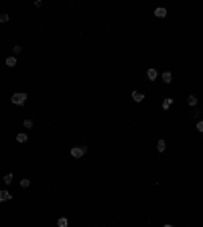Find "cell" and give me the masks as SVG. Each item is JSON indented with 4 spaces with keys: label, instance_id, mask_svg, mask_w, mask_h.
<instances>
[{
    "label": "cell",
    "instance_id": "cell-1",
    "mask_svg": "<svg viewBox=\"0 0 203 227\" xmlns=\"http://www.w3.org/2000/svg\"><path fill=\"white\" fill-rule=\"evenodd\" d=\"M27 94H22V91H16V94H12V97H10V101H12L14 106H25L27 104Z\"/></svg>",
    "mask_w": 203,
    "mask_h": 227
},
{
    "label": "cell",
    "instance_id": "cell-2",
    "mask_svg": "<svg viewBox=\"0 0 203 227\" xmlns=\"http://www.w3.org/2000/svg\"><path fill=\"white\" fill-rule=\"evenodd\" d=\"M85 152H88V146H71V150H69V154L73 158H81Z\"/></svg>",
    "mask_w": 203,
    "mask_h": 227
},
{
    "label": "cell",
    "instance_id": "cell-3",
    "mask_svg": "<svg viewBox=\"0 0 203 227\" xmlns=\"http://www.w3.org/2000/svg\"><path fill=\"white\" fill-rule=\"evenodd\" d=\"M155 16L156 18H165V16H167V8L165 6H156L155 8Z\"/></svg>",
    "mask_w": 203,
    "mask_h": 227
},
{
    "label": "cell",
    "instance_id": "cell-4",
    "mask_svg": "<svg viewBox=\"0 0 203 227\" xmlns=\"http://www.w3.org/2000/svg\"><path fill=\"white\" fill-rule=\"evenodd\" d=\"M130 97H132L136 104H142V101H144V94H140V91H132V94H130Z\"/></svg>",
    "mask_w": 203,
    "mask_h": 227
},
{
    "label": "cell",
    "instance_id": "cell-5",
    "mask_svg": "<svg viewBox=\"0 0 203 227\" xmlns=\"http://www.w3.org/2000/svg\"><path fill=\"white\" fill-rule=\"evenodd\" d=\"M146 77H148L150 81H155V79H158V71H156V69H152V67H150L148 71H146Z\"/></svg>",
    "mask_w": 203,
    "mask_h": 227
},
{
    "label": "cell",
    "instance_id": "cell-6",
    "mask_svg": "<svg viewBox=\"0 0 203 227\" xmlns=\"http://www.w3.org/2000/svg\"><path fill=\"white\" fill-rule=\"evenodd\" d=\"M10 199H12V193H10V191H6V189L0 191V201H10Z\"/></svg>",
    "mask_w": 203,
    "mask_h": 227
},
{
    "label": "cell",
    "instance_id": "cell-7",
    "mask_svg": "<svg viewBox=\"0 0 203 227\" xmlns=\"http://www.w3.org/2000/svg\"><path fill=\"white\" fill-rule=\"evenodd\" d=\"M16 142H18V144H25V142H28V134H25V132L16 134Z\"/></svg>",
    "mask_w": 203,
    "mask_h": 227
},
{
    "label": "cell",
    "instance_id": "cell-8",
    "mask_svg": "<svg viewBox=\"0 0 203 227\" xmlns=\"http://www.w3.org/2000/svg\"><path fill=\"white\" fill-rule=\"evenodd\" d=\"M161 79H162V83H171V81H173V73H171V71H165V73L161 75Z\"/></svg>",
    "mask_w": 203,
    "mask_h": 227
},
{
    "label": "cell",
    "instance_id": "cell-9",
    "mask_svg": "<svg viewBox=\"0 0 203 227\" xmlns=\"http://www.w3.org/2000/svg\"><path fill=\"white\" fill-rule=\"evenodd\" d=\"M156 150H158V152H165V150H167V142L162 140V138L156 142Z\"/></svg>",
    "mask_w": 203,
    "mask_h": 227
},
{
    "label": "cell",
    "instance_id": "cell-10",
    "mask_svg": "<svg viewBox=\"0 0 203 227\" xmlns=\"http://www.w3.org/2000/svg\"><path fill=\"white\" fill-rule=\"evenodd\" d=\"M67 225H69L67 217H59V219H57V227H67Z\"/></svg>",
    "mask_w": 203,
    "mask_h": 227
},
{
    "label": "cell",
    "instance_id": "cell-11",
    "mask_svg": "<svg viewBox=\"0 0 203 227\" xmlns=\"http://www.w3.org/2000/svg\"><path fill=\"white\" fill-rule=\"evenodd\" d=\"M171 106H173V97H165L162 100V110H169Z\"/></svg>",
    "mask_w": 203,
    "mask_h": 227
},
{
    "label": "cell",
    "instance_id": "cell-12",
    "mask_svg": "<svg viewBox=\"0 0 203 227\" xmlns=\"http://www.w3.org/2000/svg\"><path fill=\"white\" fill-rule=\"evenodd\" d=\"M2 180H4V185H10V183H12V180H14V174H12V173L4 174V179H2Z\"/></svg>",
    "mask_w": 203,
    "mask_h": 227
},
{
    "label": "cell",
    "instance_id": "cell-13",
    "mask_svg": "<svg viewBox=\"0 0 203 227\" xmlns=\"http://www.w3.org/2000/svg\"><path fill=\"white\" fill-rule=\"evenodd\" d=\"M14 65H16V57H14V55H10V57L6 59V67H14Z\"/></svg>",
    "mask_w": 203,
    "mask_h": 227
},
{
    "label": "cell",
    "instance_id": "cell-14",
    "mask_svg": "<svg viewBox=\"0 0 203 227\" xmlns=\"http://www.w3.org/2000/svg\"><path fill=\"white\" fill-rule=\"evenodd\" d=\"M187 104H189L191 107H195L197 106V97H195V95H189V97H187Z\"/></svg>",
    "mask_w": 203,
    "mask_h": 227
},
{
    "label": "cell",
    "instance_id": "cell-15",
    "mask_svg": "<svg viewBox=\"0 0 203 227\" xmlns=\"http://www.w3.org/2000/svg\"><path fill=\"white\" fill-rule=\"evenodd\" d=\"M8 20H10V14H8V12L0 14V22H8Z\"/></svg>",
    "mask_w": 203,
    "mask_h": 227
},
{
    "label": "cell",
    "instance_id": "cell-16",
    "mask_svg": "<svg viewBox=\"0 0 203 227\" xmlns=\"http://www.w3.org/2000/svg\"><path fill=\"white\" fill-rule=\"evenodd\" d=\"M20 187H22V189L31 187V179H22V180H20Z\"/></svg>",
    "mask_w": 203,
    "mask_h": 227
},
{
    "label": "cell",
    "instance_id": "cell-17",
    "mask_svg": "<svg viewBox=\"0 0 203 227\" xmlns=\"http://www.w3.org/2000/svg\"><path fill=\"white\" fill-rule=\"evenodd\" d=\"M22 126L27 128V130H31V128H33V120H28V118H27V120L22 122Z\"/></svg>",
    "mask_w": 203,
    "mask_h": 227
},
{
    "label": "cell",
    "instance_id": "cell-18",
    "mask_svg": "<svg viewBox=\"0 0 203 227\" xmlns=\"http://www.w3.org/2000/svg\"><path fill=\"white\" fill-rule=\"evenodd\" d=\"M12 53H14V55L22 53V47H20V45H14V47H12Z\"/></svg>",
    "mask_w": 203,
    "mask_h": 227
},
{
    "label": "cell",
    "instance_id": "cell-19",
    "mask_svg": "<svg viewBox=\"0 0 203 227\" xmlns=\"http://www.w3.org/2000/svg\"><path fill=\"white\" fill-rule=\"evenodd\" d=\"M195 128H197V132H201V134H203V120L197 122V126H195Z\"/></svg>",
    "mask_w": 203,
    "mask_h": 227
},
{
    "label": "cell",
    "instance_id": "cell-20",
    "mask_svg": "<svg viewBox=\"0 0 203 227\" xmlns=\"http://www.w3.org/2000/svg\"><path fill=\"white\" fill-rule=\"evenodd\" d=\"M162 227H173V225H171V223H167V225H162Z\"/></svg>",
    "mask_w": 203,
    "mask_h": 227
}]
</instances>
